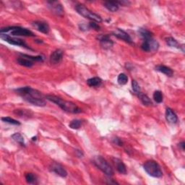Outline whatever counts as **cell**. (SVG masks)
I'll list each match as a JSON object with an SVG mask.
<instances>
[{
    "mask_svg": "<svg viewBox=\"0 0 185 185\" xmlns=\"http://www.w3.org/2000/svg\"><path fill=\"white\" fill-rule=\"evenodd\" d=\"M49 169L52 172H54L56 174L60 176L61 177H66L67 176V171L63 168V166L56 163H53L51 164Z\"/></svg>",
    "mask_w": 185,
    "mask_h": 185,
    "instance_id": "12",
    "label": "cell"
},
{
    "mask_svg": "<svg viewBox=\"0 0 185 185\" xmlns=\"http://www.w3.org/2000/svg\"><path fill=\"white\" fill-rule=\"evenodd\" d=\"M17 61L18 62L19 65L23 66V67H31L34 66V63H33L32 61H30L28 59L23 58V57H19V58L17 59Z\"/></svg>",
    "mask_w": 185,
    "mask_h": 185,
    "instance_id": "22",
    "label": "cell"
},
{
    "mask_svg": "<svg viewBox=\"0 0 185 185\" xmlns=\"http://www.w3.org/2000/svg\"><path fill=\"white\" fill-rule=\"evenodd\" d=\"M166 42L167 44H168L169 46H171V47L181 48V46H180L179 43H178V41L176 40L175 38H172V37H169V38H166Z\"/></svg>",
    "mask_w": 185,
    "mask_h": 185,
    "instance_id": "25",
    "label": "cell"
},
{
    "mask_svg": "<svg viewBox=\"0 0 185 185\" xmlns=\"http://www.w3.org/2000/svg\"><path fill=\"white\" fill-rule=\"evenodd\" d=\"M117 82L121 85H126L127 82H128V78H127V76L124 73H121L118 75Z\"/></svg>",
    "mask_w": 185,
    "mask_h": 185,
    "instance_id": "28",
    "label": "cell"
},
{
    "mask_svg": "<svg viewBox=\"0 0 185 185\" xmlns=\"http://www.w3.org/2000/svg\"><path fill=\"white\" fill-rule=\"evenodd\" d=\"M46 98L53 103H56L65 111L72 114H79L82 112V109L79 108L75 103H72L71 101L63 100L58 96H54V95H47L46 96Z\"/></svg>",
    "mask_w": 185,
    "mask_h": 185,
    "instance_id": "2",
    "label": "cell"
},
{
    "mask_svg": "<svg viewBox=\"0 0 185 185\" xmlns=\"http://www.w3.org/2000/svg\"><path fill=\"white\" fill-rule=\"evenodd\" d=\"M0 33H1V34H7L10 33L11 35L15 36H35L34 33L30 31V30L22 27H17V26L2 28Z\"/></svg>",
    "mask_w": 185,
    "mask_h": 185,
    "instance_id": "3",
    "label": "cell"
},
{
    "mask_svg": "<svg viewBox=\"0 0 185 185\" xmlns=\"http://www.w3.org/2000/svg\"><path fill=\"white\" fill-rule=\"evenodd\" d=\"M166 119L167 122L170 124H176L178 121V117L174 111L170 108H167L166 110Z\"/></svg>",
    "mask_w": 185,
    "mask_h": 185,
    "instance_id": "15",
    "label": "cell"
},
{
    "mask_svg": "<svg viewBox=\"0 0 185 185\" xmlns=\"http://www.w3.org/2000/svg\"><path fill=\"white\" fill-rule=\"evenodd\" d=\"M159 47V44L153 38L148 39V40H144L143 43L141 45V48L145 52H156Z\"/></svg>",
    "mask_w": 185,
    "mask_h": 185,
    "instance_id": "8",
    "label": "cell"
},
{
    "mask_svg": "<svg viewBox=\"0 0 185 185\" xmlns=\"http://www.w3.org/2000/svg\"><path fill=\"white\" fill-rule=\"evenodd\" d=\"M32 25L37 30H38L39 32L43 33V34H47L49 33L50 28L47 23H45V22L42 21H36L34 22Z\"/></svg>",
    "mask_w": 185,
    "mask_h": 185,
    "instance_id": "14",
    "label": "cell"
},
{
    "mask_svg": "<svg viewBox=\"0 0 185 185\" xmlns=\"http://www.w3.org/2000/svg\"><path fill=\"white\" fill-rule=\"evenodd\" d=\"M144 170L147 174L155 178H160L163 176V172L159 164L155 160H147L143 165Z\"/></svg>",
    "mask_w": 185,
    "mask_h": 185,
    "instance_id": "4",
    "label": "cell"
},
{
    "mask_svg": "<svg viewBox=\"0 0 185 185\" xmlns=\"http://www.w3.org/2000/svg\"><path fill=\"white\" fill-rule=\"evenodd\" d=\"M109 180V182H107V184H119V183L118 182H116V181H113V179H108Z\"/></svg>",
    "mask_w": 185,
    "mask_h": 185,
    "instance_id": "37",
    "label": "cell"
},
{
    "mask_svg": "<svg viewBox=\"0 0 185 185\" xmlns=\"http://www.w3.org/2000/svg\"><path fill=\"white\" fill-rule=\"evenodd\" d=\"M75 152L77 153V155H78V157H83V153L81 151H80V150H75Z\"/></svg>",
    "mask_w": 185,
    "mask_h": 185,
    "instance_id": "36",
    "label": "cell"
},
{
    "mask_svg": "<svg viewBox=\"0 0 185 185\" xmlns=\"http://www.w3.org/2000/svg\"><path fill=\"white\" fill-rule=\"evenodd\" d=\"M138 34L143 38V40H148V39L153 38V34L144 28H140L138 30Z\"/></svg>",
    "mask_w": 185,
    "mask_h": 185,
    "instance_id": "20",
    "label": "cell"
},
{
    "mask_svg": "<svg viewBox=\"0 0 185 185\" xmlns=\"http://www.w3.org/2000/svg\"><path fill=\"white\" fill-rule=\"evenodd\" d=\"M92 163H93V164L97 168L100 169L106 175L111 177V176L114 174L113 169L109 164V163L106 161V160L105 158H103L102 156H95L93 159H92Z\"/></svg>",
    "mask_w": 185,
    "mask_h": 185,
    "instance_id": "5",
    "label": "cell"
},
{
    "mask_svg": "<svg viewBox=\"0 0 185 185\" xmlns=\"http://www.w3.org/2000/svg\"><path fill=\"white\" fill-rule=\"evenodd\" d=\"M64 56V52L61 49H56L50 56V62L53 65H57L60 63Z\"/></svg>",
    "mask_w": 185,
    "mask_h": 185,
    "instance_id": "13",
    "label": "cell"
},
{
    "mask_svg": "<svg viewBox=\"0 0 185 185\" xmlns=\"http://www.w3.org/2000/svg\"><path fill=\"white\" fill-rule=\"evenodd\" d=\"M139 98L143 104L145 106H151L153 103H152V101L148 96L147 95L143 94V93H140L139 92Z\"/></svg>",
    "mask_w": 185,
    "mask_h": 185,
    "instance_id": "26",
    "label": "cell"
},
{
    "mask_svg": "<svg viewBox=\"0 0 185 185\" xmlns=\"http://www.w3.org/2000/svg\"><path fill=\"white\" fill-rule=\"evenodd\" d=\"M101 46L104 49H110L114 45L113 41L109 38V35H101L98 37Z\"/></svg>",
    "mask_w": 185,
    "mask_h": 185,
    "instance_id": "11",
    "label": "cell"
},
{
    "mask_svg": "<svg viewBox=\"0 0 185 185\" xmlns=\"http://www.w3.org/2000/svg\"><path fill=\"white\" fill-rule=\"evenodd\" d=\"M69 126L71 129H78L82 126V122L79 120H74L70 122Z\"/></svg>",
    "mask_w": 185,
    "mask_h": 185,
    "instance_id": "29",
    "label": "cell"
},
{
    "mask_svg": "<svg viewBox=\"0 0 185 185\" xmlns=\"http://www.w3.org/2000/svg\"><path fill=\"white\" fill-rule=\"evenodd\" d=\"M12 138L15 141V142L20 145L21 146H23V147L25 146V140H24V138L22 136L20 133H16L13 134V135H12Z\"/></svg>",
    "mask_w": 185,
    "mask_h": 185,
    "instance_id": "23",
    "label": "cell"
},
{
    "mask_svg": "<svg viewBox=\"0 0 185 185\" xmlns=\"http://www.w3.org/2000/svg\"><path fill=\"white\" fill-rule=\"evenodd\" d=\"M87 84L90 87H98L102 84V80L98 77H95V78L88 79L87 80Z\"/></svg>",
    "mask_w": 185,
    "mask_h": 185,
    "instance_id": "19",
    "label": "cell"
},
{
    "mask_svg": "<svg viewBox=\"0 0 185 185\" xmlns=\"http://www.w3.org/2000/svg\"><path fill=\"white\" fill-rule=\"evenodd\" d=\"M179 146L180 147H181L182 151H184V145H185V143H184V142H182L181 143H179Z\"/></svg>",
    "mask_w": 185,
    "mask_h": 185,
    "instance_id": "38",
    "label": "cell"
},
{
    "mask_svg": "<svg viewBox=\"0 0 185 185\" xmlns=\"http://www.w3.org/2000/svg\"><path fill=\"white\" fill-rule=\"evenodd\" d=\"M15 92L28 103L36 106H45L46 103L40 91L29 86L22 87L15 90Z\"/></svg>",
    "mask_w": 185,
    "mask_h": 185,
    "instance_id": "1",
    "label": "cell"
},
{
    "mask_svg": "<svg viewBox=\"0 0 185 185\" xmlns=\"http://www.w3.org/2000/svg\"><path fill=\"white\" fill-rule=\"evenodd\" d=\"M89 28H91V29H94L95 30H97V31H98L99 30H100V26H99L98 24L95 23V22H91V23H89Z\"/></svg>",
    "mask_w": 185,
    "mask_h": 185,
    "instance_id": "33",
    "label": "cell"
},
{
    "mask_svg": "<svg viewBox=\"0 0 185 185\" xmlns=\"http://www.w3.org/2000/svg\"><path fill=\"white\" fill-rule=\"evenodd\" d=\"M14 113L17 116H19L20 117L25 118V117H30L32 116V113L30 111L27 109H15L14 111Z\"/></svg>",
    "mask_w": 185,
    "mask_h": 185,
    "instance_id": "21",
    "label": "cell"
},
{
    "mask_svg": "<svg viewBox=\"0 0 185 185\" xmlns=\"http://www.w3.org/2000/svg\"><path fill=\"white\" fill-rule=\"evenodd\" d=\"M25 180L28 184H37V177L33 173H27L25 174Z\"/></svg>",
    "mask_w": 185,
    "mask_h": 185,
    "instance_id": "24",
    "label": "cell"
},
{
    "mask_svg": "<svg viewBox=\"0 0 185 185\" xmlns=\"http://www.w3.org/2000/svg\"><path fill=\"white\" fill-rule=\"evenodd\" d=\"M163 94L160 91H156L153 93V99L156 103H160L163 102Z\"/></svg>",
    "mask_w": 185,
    "mask_h": 185,
    "instance_id": "30",
    "label": "cell"
},
{
    "mask_svg": "<svg viewBox=\"0 0 185 185\" xmlns=\"http://www.w3.org/2000/svg\"><path fill=\"white\" fill-rule=\"evenodd\" d=\"M2 120L4 122L9 123L10 124H13V125H20V123L18 121L14 120V119L9 117V116H7V117H2Z\"/></svg>",
    "mask_w": 185,
    "mask_h": 185,
    "instance_id": "31",
    "label": "cell"
},
{
    "mask_svg": "<svg viewBox=\"0 0 185 185\" xmlns=\"http://www.w3.org/2000/svg\"><path fill=\"white\" fill-rule=\"evenodd\" d=\"M112 34L116 38L121 39V40H123L125 42L128 43H133V40H132L131 37L129 36V35L126 33L124 30L120 29V28H117L115 30H114L112 32Z\"/></svg>",
    "mask_w": 185,
    "mask_h": 185,
    "instance_id": "10",
    "label": "cell"
},
{
    "mask_svg": "<svg viewBox=\"0 0 185 185\" xmlns=\"http://www.w3.org/2000/svg\"><path fill=\"white\" fill-rule=\"evenodd\" d=\"M0 38H1L3 41H6V42H7L8 43H10V44L23 46V47H25L26 48H29V47H28V46L25 43V41L22 40V39L15 38V37H12L9 36L7 34H1L0 35Z\"/></svg>",
    "mask_w": 185,
    "mask_h": 185,
    "instance_id": "7",
    "label": "cell"
},
{
    "mask_svg": "<svg viewBox=\"0 0 185 185\" xmlns=\"http://www.w3.org/2000/svg\"><path fill=\"white\" fill-rule=\"evenodd\" d=\"M21 56V57H23V58L28 59L30 61H43L44 60V57L43 56H30V55H28V54H20Z\"/></svg>",
    "mask_w": 185,
    "mask_h": 185,
    "instance_id": "27",
    "label": "cell"
},
{
    "mask_svg": "<svg viewBox=\"0 0 185 185\" xmlns=\"http://www.w3.org/2000/svg\"><path fill=\"white\" fill-rule=\"evenodd\" d=\"M74 8H75V10L78 14H80L81 16L84 17L85 18L90 20L96 22V23L102 22V18H101V16L91 12L83 4H77Z\"/></svg>",
    "mask_w": 185,
    "mask_h": 185,
    "instance_id": "6",
    "label": "cell"
},
{
    "mask_svg": "<svg viewBox=\"0 0 185 185\" xmlns=\"http://www.w3.org/2000/svg\"><path fill=\"white\" fill-rule=\"evenodd\" d=\"M112 141H113V142L114 143V144L117 145H119V146H122L123 145V142L122 141V140L117 137L112 139Z\"/></svg>",
    "mask_w": 185,
    "mask_h": 185,
    "instance_id": "34",
    "label": "cell"
},
{
    "mask_svg": "<svg viewBox=\"0 0 185 185\" xmlns=\"http://www.w3.org/2000/svg\"><path fill=\"white\" fill-rule=\"evenodd\" d=\"M156 70H157V71L161 72V73H164V74H166V75L168 76V77H171L174 74L173 70H171L170 67H166V66H164V65H158V66H156Z\"/></svg>",
    "mask_w": 185,
    "mask_h": 185,
    "instance_id": "17",
    "label": "cell"
},
{
    "mask_svg": "<svg viewBox=\"0 0 185 185\" xmlns=\"http://www.w3.org/2000/svg\"><path fill=\"white\" fill-rule=\"evenodd\" d=\"M79 26H80V30H88V28H89V26L88 27V26L86 25H85V24H81V25H80Z\"/></svg>",
    "mask_w": 185,
    "mask_h": 185,
    "instance_id": "35",
    "label": "cell"
},
{
    "mask_svg": "<svg viewBox=\"0 0 185 185\" xmlns=\"http://www.w3.org/2000/svg\"><path fill=\"white\" fill-rule=\"evenodd\" d=\"M32 140H36V137L33 138H32Z\"/></svg>",
    "mask_w": 185,
    "mask_h": 185,
    "instance_id": "39",
    "label": "cell"
},
{
    "mask_svg": "<svg viewBox=\"0 0 185 185\" xmlns=\"http://www.w3.org/2000/svg\"><path fill=\"white\" fill-rule=\"evenodd\" d=\"M114 164L116 167V170L118 171V172L120 174H125L127 173V168L126 166L124 163L122 162V160H121L119 158H114L113 159Z\"/></svg>",
    "mask_w": 185,
    "mask_h": 185,
    "instance_id": "16",
    "label": "cell"
},
{
    "mask_svg": "<svg viewBox=\"0 0 185 185\" xmlns=\"http://www.w3.org/2000/svg\"><path fill=\"white\" fill-rule=\"evenodd\" d=\"M132 88H133V91L135 92L136 93H139L140 91V85H139V84L137 83V81L135 80H132Z\"/></svg>",
    "mask_w": 185,
    "mask_h": 185,
    "instance_id": "32",
    "label": "cell"
},
{
    "mask_svg": "<svg viewBox=\"0 0 185 185\" xmlns=\"http://www.w3.org/2000/svg\"><path fill=\"white\" fill-rule=\"evenodd\" d=\"M119 4L115 1H107L104 2V7L110 12H114L119 10Z\"/></svg>",
    "mask_w": 185,
    "mask_h": 185,
    "instance_id": "18",
    "label": "cell"
},
{
    "mask_svg": "<svg viewBox=\"0 0 185 185\" xmlns=\"http://www.w3.org/2000/svg\"><path fill=\"white\" fill-rule=\"evenodd\" d=\"M48 7L50 9V10L54 13V14L58 15V16L62 17L64 15V9L62 5L57 1H49L47 2Z\"/></svg>",
    "mask_w": 185,
    "mask_h": 185,
    "instance_id": "9",
    "label": "cell"
}]
</instances>
